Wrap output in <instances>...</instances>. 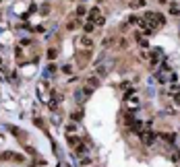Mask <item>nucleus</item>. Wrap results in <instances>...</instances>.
<instances>
[{
    "instance_id": "nucleus-1",
    "label": "nucleus",
    "mask_w": 180,
    "mask_h": 167,
    "mask_svg": "<svg viewBox=\"0 0 180 167\" xmlns=\"http://www.w3.org/2000/svg\"><path fill=\"white\" fill-rule=\"evenodd\" d=\"M139 136H141V142H143V145H149V146L157 140V134L151 132V130H141V132H139Z\"/></svg>"
},
{
    "instance_id": "nucleus-2",
    "label": "nucleus",
    "mask_w": 180,
    "mask_h": 167,
    "mask_svg": "<svg viewBox=\"0 0 180 167\" xmlns=\"http://www.w3.org/2000/svg\"><path fill=\"white\" fill-rule=\"evenodd\" d=\"M77 46H79V48H83L85 52H91V50H93V39L87 37V35H83V37H79V39H77Z\"/></svg>"
},
{
    "instance_id": "nucleus-3",
    "label": "nucleus",
    "mask_w": 180,
    "mask_h": 167,
    "mask_svg": "<svg viewBox=\"0 0 180 167\" xmlns=\"http://www.w3.org/2000/svg\"><path fill=\"white\" fill-rule=\"evenodd\" d=\"M85 87H87V89H95V87H99V77H87V78H85Z\"/></svg>"
},
{
    "instance_id": "nucleus-4",
    "label": "nucleus",
    "mask_w": 180,
    "mask_h": 167,
    "mask_svg": "<svg viewBox=\"0 0 180 167\" xmlns=\"http://www.w3.org/2000/svg\"><path fill=\"white\" fill-rule=\"evenodd\" d=\"M126 107L135 111V109L139 107V99H137V97H132V99H131V97H126Z\"/></svg>"
},
{
    "instance_id": "nucleus-5",
    "label": "nucleus",
    "mask_w": 180,
    "mask_h": 167,
    "mask_svg": "<svg viewBox=\"0 0 180 167\" xmlns=\"http://www.w3.org/2000/svg\"><path fill=\"white\" fill-rule=\"evenodd\" d=\"M66 140H69V145H70V146H79V142H81V138H79V136H75V134L66 136Z\"/></svg>"
},
{
    "instance_id": "nucleus-6",
    "label": "nucleus",
    "mask_w": 180,
    "mask_h": 167,
    "mask_svg": "<svg viewBox=\"0 0 180 167\" xmlns=\"http://www.w3.org/2000/svg\"><path fill=\"white\" fill-rule=\"evenodd\" d=\"M91 163H93V161H91L89 157H81V167H89Z\"/></svg>"
},
{
    "instance_id": "nucleus-7",
    "label": "nucleus",
    "mask_w": 180,
    "mask_h": 167,
    "mask_svg": "<svg viewBox=\"0 0 180 167\" xmlns=\"http://www.w3.org/2000/svg\"><path fill=\"white\" fill-rule=\"evenodd\" d=\"M56 56H58V50H56V48H52V50H48V58H50V60H54Z\"/></svg>"
},
{
    "instance_id": "nucleus-8",
    "label": "nucleus",
    "mask_w": 180,
    "mask_h": 167,
    "mask_svg": "<svg viewBox=\"0 0 180 167\" xmlns=\"http://www.w3.org/2000/svg\"><path fill=\"white\" fill-rule=\"evenodd\" d=\"M93 27H95V25H93V23H85V33H91V31H93Z\"/></svg>"
},
{
    "instance_id": "nucleus-9",
    "label": "nucleus",
    "mask_w": 180,
    "mask_h": 167,
    "mask_svg": "<svg viewBox=\"0 0 180 167\" xmlns=\"http://www.w3.org/2000/svg\"><path fill=\"white\" fill-rule=\"evenodd\" d=\"M62 72H64V74H70V72H73V64H64Z\"/></svg>"
},
{
    "instance_id": "nucleus-10",
    "label": "nucleus",
    "mask_w": 180,
    "mask_h": 167,
    "mask_svg": "<svg viewBox=\"0 0 180 167\" xmlns=\"http://www.w3.org/2000/svg\"><path fill=\"white\" fill-rule=\"evenodd\" d=\"M54 72H56V66H54V64H50V66H48V74H54Z\"/></svg>"
},
{
    "instance_id": "nucleus-11",
    "label": "nucleus",
    "mask_w": 180,
    "mask_h": 167,
    "mask_svg": "<svg viewBox=\"0 0 180 167\" xmlns=\"http://www.w3.org/2000/svg\"><path fill=\"white\" fill-rule=\"evenodd\" d=\"M79 118H81V111H75V113H73V120H75V122H79Z\"/></svg>"
},
{
    "instance_id": "nucleus-12",
    "label": "nucleus",
    "mask_w": 180,
    "mask_h": 167,
    "mask_svg": "<svg viewBox=\"0 0 180 167\" xmlns=\"http://www.w3.org/2000/svg\"><path fill=\"white\" fill-rule=\"evenodd\" d=\"M77 14H79V17H81V14H85V6H79V8H77Z\"/></svg>"
},
{
    "instance_id": "nucleus-13",
    "label": "nucleus",
    "mask_w": 180,
    "mask_h": 167,
    "mask_svg": "<svg viewBox=\"0 0 180 167\" xmlns=\"http://www.w3.org/2000/svg\"><path fill=\"white\" fill-rule=\"evenodd\" d=\"M174 101H176V103L180 105V93H176V95H174Z\"/></svg>"
},
{
    "instance_id": "nucleus-14",
    "label": "nucleus",
    "mask_w": 180,
    "mask_h": 167,
    "mask_svg": "<svg viewBox=\"0 0 180 167\" xmlns=\"http://www.w3.org/2000/svg\"><path fill=\"white\" fill-rule=\"evenodd\" d=\"M0 62H2V60H0Z\"/></svg>"
},
{
    "instance_id": "nucleus-15",
    "label": "nucleus",
    "mask_w": 180,
    "mask_h": 167,
    "mask_svg": "<svg viewBox=\"0 0 180 167\" xmlns=\"http://www.w3.org/2000/svg\"><path fill=\"white\" fill-rule=\"evenodd\" d=\"M178 145H180V142H178Z\"/></svg>"
}]
</instances>
